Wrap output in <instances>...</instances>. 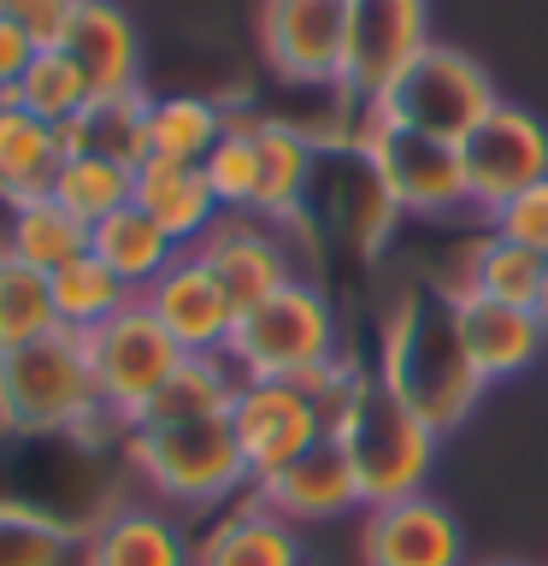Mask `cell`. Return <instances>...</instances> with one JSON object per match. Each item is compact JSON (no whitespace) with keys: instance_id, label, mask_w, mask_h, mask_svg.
I'll use <instances>...</instances> for the list:
<instances>
[{"instance_id":"6da1fadb","label":"cell","mask_w":548,"mask_h":566,"mask_svg":"<svg viewBox=\"0 0 548 566\" xmlns=\"http://www.w3.org/2000/svg\"><path fill=\"white\" fill-rule=\"evenodd\" d=\"M383 384L431 424V431H454L460 419L484 396V378L472 371L466 348L454 336V313L449 301H413L401 307L396 331H389V354H383Z\"/></svg>"},{"instance_id":"7a4b0ae2","label":"cell","mask_w":548,"mask_h":566,"mask_svg":"<svg viewBox=\"0 0 548 566\" xmlns=\"http://www.w3.org/2000/svg\"><path fill=\"white\" fill-rule=\"evenodd\" d=\"M106 413L95 366L77 331H53L30 348L0 354V424L18 437L83 431Z\"/></svg>"},{"instance_id":"3957f363","label":"cell","mask_w":548,"mask_h":566,"mask_svg":"<svg viewBox=\"0 0 548 566\" xmlns=\"http://www.w3.org/2000/svg\"><path fill=\"white\" fill-rule=\"evenodd\" d=\"M336 442L354 460V484H360L366 507L424 495V478L436 467V431L383 384V371H366L360 378V401H354Z\"/></svg>"},{"instance_id":"277c9868","label":"cell","mask_w":548,"mask_h":566,"mask_svg":"<svg viewBox=\"0 0 548 566\" xmlns=\"http://www.w3.org/2000/svg\"><path fill=\"white\" fill-rule=\"evenodd\" d=\"M130 460L148 490L171 507H219L247 484V460L236 449L230 413L177 419V424H136Z\"/></svg>"},{"instance_id":"5b68a950","label":"cell","mask_w":548,"mask_h":566,"mask_svg":"<svg viewBox=\"0 0 548 566\" xmlns=\"http://www.w3.org/2000/svg\"><path fill=\"white\" fill-rule=\"evenodd\" d=\"M224 354L242 378H301L313 366H336V307L313 277H295L289 290L236 318Z\"/></svg>"},{"instance_id":"8992f818","label":"cell","mask_w":548,"mask_h":566,"mask_svg":"<svg viewBox=\"0 0 548 566\" xmlns=\"http://www.w3.org/2000/svg\"><path fill=\"white\" fill-rule=\"evenodd\" d=\"M495 106H502V95H495L489 71L477 65L472 53L431 42L413 60V71L389 88V101L371 118L401 124V130H419V136H436V142H454L460 148Z\"/></svg>"},{"instance_id":"52a82bcc","label":"cell","mask_w":548,"mask_h":566,"mask_svg":"<svg viewBox=\"0 0 548 566\" xmlns=\"http://www.w3.org/2000/svg\"><path fill=\"white\" fill-rule=\"evenodd\" d=\"M83 348H88V366H95L106 413L124 419V424H136L141 413H148V401L171 384V371L189 360V354L171 343V331L148 313L141 295L124 313L106 318L101 331H88Z\"/></svg>"},{"instance_id":"ba28073f","label":"cell","mask_w":548,"mask_h":566,"mask_svg":"<svg viewBox=\"0 0 548 566\" xmlns=\"http://www.w3.org/2000/svg\"><path fill=\"white\" fill-rule=\"evenodd\" d=\"M424 48H431V7L424 0H348L342 88L378 113Z\"/></svg>"},{"instance_id":"9c48e42d","label":"cell","mask_w":548,"mask_h":566,"mask_svg":"<svg viewBox=\"0 0 548 566\" xmlns=\"http://www.w3.org/2000/svg\"><path fill=\"white\" fill-rule=\"evenodd\" d=\"M230 431L247 460V484L260 490L325 437V419L307 389H295L289 378H242L230 396Z\"/></svg>"},{"instance_id":"30bf717a","label":"cell","mask_w":548,"mask_h":566,"mask_svg":"<svg viewBox=\"0 0 548 566\" xmlns=\"http://www.w3.org/2000/svg\"><path fill=\"white\" fill-rule=\"evenodd\" d=\"M360 148L371 154L378 166L389 201L396 212H419V219H449V212L472 207L466 195V166H460V148L454 142H436V136H419V130H401V124H383L371 118V130Z\"/></svg>"},{"instance_id":"8fae6325","label":"cell","mask_w":548,"mask_h":566,"mask_svg":"<svg viewBox=\"0 0 548 566\" xmlns=\"http://www.w3.org/2000/svg\"><path fill=\"white\" fill-rule=\"evenodd\" d=\"M460 166H466L472 207L489 219L502 201H513L519 189L548 177V124L537 113H525V106L502 101L466 142H460Z\"/></svg>"},{"instance_id":"7c38bea8","label":"cell","mask_w":548,"mask_h":566,"mask_svg":"<svg viewBox=\"0 0 548 566\" xmlns=\"http://www.w3.org/2000/svg\"><path fill=\"white\" fill-rule=\"evenodd\" d=\"M194 254H201L207 272L224 283L236 318L254 313L260 301H272L277 290H289L301 277L289 242H283V224L260 219V212H224V219L194 242Z\"/></svg>"},{"instance_id":"4fadbf2b","label":"cell","mask_w":548,"mask_h":566,"mask_svg":"<svg viewBox=\"0 0 548 566\" xmlns=\"http://www.w3.org/2000/svg\"><path fill=\"white\" fill-rule=\"evenodd\" d=\"M260 35H265V60L283 83L342 88L348 0H265Z\"/></svg>"},{"instance_id":"5bb4252c","label":"cell","mask_w":548,"mask_h":566,"mask_svg":"<svg viewBox=\"0 0 548 566\" xmlns=\"http://www.w3.org/2000/svg\"><path fill=\"white\" fill-rule=\"evenodd\" d=\"M141 301H148V313L171 331V343L183 354H224L230 336H236V307H230L224 283L207 272V260L194 248H183L141 290Z\"/></svg>"},{"instance_id":"9a60e30c","label":"cell","mask_w":548,"mask_h":566,"mask_svg":"<svg viewBox=\"0 0 548 566\" xmlns=\"http://www.w3.org/2000/svg\"><path fill=\"white\" fill-rule=\"evenodd\" d=\"M360 566H466V537L442 502L407 495V502L366 507Z\"/></svg>"},{"instance_id":"2e32d148","label":"cell","mask_w":548,"mask_h":566,"mask_svg":"<svg viewBox=\"0 0 548 566\" xmlns=\"http://www.w3.org/2000/svg\"><path fill=\"white\" fill-rule=\"evenodd\" d=\"M449 313H454L460 348H466V360L484 384L525 378L548 348V331H542L537 307H507V301H484V295H460L454 290Z\"/></svg>"},{"instance_id":"e0dca14e","label":"cell","mask_w":548,"mask_h":566,"mask_svg":"<svg viewBox=\"0 0 548 566\" xmlns=\"http://www.w3.org/2000/svg\"><path fill=\"white\" fill-rule=\"evenodd\" d=\"M260 502L289 525H325V520H348L360 513V484H354V460L336 437H318L295 467H283L272 484H260Z\"/></svg>"},{"instance_id":"ac0fdd59","label":"cell","mask_w":548,"mask_h":566,"mask_svg":"<svg viewBox=\"0 0 548 566\" xmlns=\"http://www.w3.org/2000/svg\"><path fill=\"white\" fill-rule=\"evenodd\" d=\"M60 53L83 71L88 95H136L141 88V35L113 0H83Z\"/></svg>"},{"instance_id":"d6986e66","label":"cell","mask_w":548,"mask_h":566,"mask_svg":"<svg viewBox=\"0 0 548 566\" xmlns=\"http://www.w3.org/2000/svg\"><path fill=\"white\" fill-rule=\"evenodd\" d=\"M130 201L148 212V219L166 230L177 248H194L212 224L224 219V207H219V195H212L207 171L189 166V159H166V154H148L136 166V195H130Z\"/></svg>"},{"instance_id":"ffe728a7","label":"cell","mask_w":548,"mask_h":566,"mask_svg":"<svg viewBox=\"0 0 548 566\" xmlns=\"http://www.w3.org/2000/svg\"><path fill=\"white\" fill-rule=\"evenodd\" d=\"M83 566H194V548L166 507H113L88 525Z\"/></svg>"},{"instance_id":"44dd1931","label":"cell","mask_w":548,"mask_h":566,"mask_svg":"<svg viewBox=\"0 0 548 566\" xmlns=\"http://www.w3.org/2000/svg\"><path fill=\"white\" fill-rule=\"evenodd\" d=\"M254 154H260V195H254V212L260 219H295L313 195V177H318V142L295 124H277V118H260L254 124Z\"/></svg>"},{"instance_id":"7402d4cb","label":"cell","mask_w":548,"mask_h":566,"mask_svg":"<svg viewBox=\"0 0 548 566\" xmlns=\"http://www.w3.org/2000/svg\"><path fill=\"white\" fill-rule=\"evenodd\" d=\"M53 136H60V154H106V159H118V166H130V171L154 154L141 88L136 95H95L77 118L53 124Z\"/></svg>"},{"instance_id":"603a6c76","label":"cell","mask_w":548,"mask_h":566,"mask_svg":"<svg viewBox=\"0 0 548 566\" xmlns=\"http://www.w3.org/2000/svg\"><path fill=\"white\" fill-rule=\"evenodd\" d=\"M0 254L18 265H35V272H60L77 254H88V224L71 219V212L53 201V195H35V201L7 207L0 219Z\"/></svg>"},{"instance_id":"cb8c5ba5","label":"cell","mask_w":548,"mask_h":566,"mask_svg":"<svg viewBox=\"0 0 548 566\" xmlns=\"http://www.w3.org/2000/svg\"><path fill=\"white\" fill-rule=\"evenodd\" d=\"M60 159L65 154H60L53 124L30 118L18 101H0V207H18V201L48 195Z\"/></svg>"},{"instance_id":"d4e9b609","label":"cell","mask_w":548,"mask_h":566,"mask_svg":"<svg viewBox=\"0 0 548 566\" xmlns=\"http://www.w3.org/2000/svg\"><path fill=\"white\" fill-rule=\"evenodd\" d=\"M88 254H95L106 272H118V277L141 295V290H148V283L166 272L177 254H183V248H177L166 230H159L148 212L130 201L124 212H113V219H101L95 230H88Z\"/></svg>"},{"instance_id":"484cf974","label":"cell","mask_w":548,"mask_h":566,"mask_svg":"<svg viewBox=\"0 0 548 566\" xmlns=\"http://www.w3.org/2000/svg\"><path fill=\"white\" fill-rule=\"evenodd\" d=\"M194 566H301V537L289 520H277L272 507H242L224 525L207 531V543L194 548Z\"/></svg>"},{"instance_id":"4316f807","label":"cell","mask_w":548,"mask_h":566,"mask_svg":"<svg viewBox=\"0 0 548 566\" xmlns=\"http://www.w3.org/2000/svg\"><path fill=\"white\" fill-rule=\"evenodd\" d=\"M236 384H242V371L230 366V354H189V360L171 371V384L148 401V413H141L136 424H177V419L230 413ZM136 424H130V431H136Z\"/></svg>"},{"instance_id":"83f0119b","label":"cell","mask_w":548,"mask_h":566,"mask_svg":"<svg viewBox=\"0 0 548 566\" xmlns=\"http://www.w3.org/2000/svg\"><path fill=\"white\" fill-rule=\"evenodd\" d=\"M48 195L71 212V219H83L88 230H95L101 219H113V212L130 207L136 171L118 166V159H106V154H65Z\"/></svg>"},{"instance_id":"f1b7e54d","label":"cell","mask_w":548,"mask_h":566,"mask_svg":"<svg viewBox=\"0 0 548 566\" xmlns=\"http://www.w3.org/2000/svg\"><path fill=\"white\" fill-rule=\"evenodd\" d=\"M53 283V313H60V331H101L113 313H124L136 301V290L124 283L118 272H106V265L95 254H77L71 265H60V272L48 277Z\"/></svg>"},{"instance_id":"f546056e","label":"cell","mask_w":548,"mask_h":566,"mask_svg":"<svg viewBox=\"0 0 548 566\" xmlns=\"http://www.w3.org/2000/svg\"><path fill=\"white\" fill-rule=\"evenodd\" d=\"M548 260L530 254V248L507 242V237H484L466 260V283L460 295H484V301H507V307H537Z\"/></svg>"},{"instance_id":"4dcf8cb0","label":"cell","mask_w":548,"mask_h":566,"mask_svg":"<svg viewBox=\"0 0 548 566\" xmlns=\"http://www.w3.org/2000/svg\"><path fill=\"white\" fill-rule=\"evenodd\" d=\"M219 136H224V106L219 101H207V95H159V101H148L154 154L201 166V159L219 148Z\"/></svg>"},{"instance_id":"1f68e13d","label":"cell","mask_w":548,"mask_h":566,"mask_svg":"<svg viewBox=\"0 0 548 566\" xmlns=\"http://www.w3.org/2000/svg\"><path fill=\"white\" fill-rule=\"evenodd\" d=\"M60 331V313H53V283L35 265H18L0 254V354L30 348L42 336Z\"/></svg>"},{"instance_id":"d6a6232c","label":"cell","mask_w":548,"mask_h":566,"mask_svg":"<svg viewBox=\"0 0 548 566\" xmlns=\"http://www.w3.org/2000/svg\"><path fill=\"white\" fill-rule=\"evenodd\" d=\"M254 113H230L224 106V136L219 148L201 159L212 195H219L224 212H254V195H260V154H254Z\"/></svg>"},{"instance_id":"836d02e7","label":"cell","mask_w":548,"mask_h":566,"mask_svg":"<svg viewBox=\"0 0 548 566\" xmlns=\"http://www.w3.org/2000/svg\"><path fill=\"white\" fill-rule=\"evenodd\" d=\"M0 101H18L30 118H42V124H65V118H77L95 95H88L83 71L71 65L60 48H42L30 60V71L18 77V88H12V95H0Z\"/></svg>"},{"instance_id":"e575fe53","label":"cell","mask_w":548,"mask_h":566,"mask_svg":"<svg viewBox=\"0 0 548 566\" xmlns=\"http://www.w3.org/2000/svg\"><path fill=\"white\" fill-rule=\"evenodd\" d=\"M77 537L30 507H7L0 502V566H71Z\"/></svg>"},{"instance_id":"d590c367","label":"cell","mask_w":548,"mask_h":566,"mask_svg":"<svg viewBox=\"0 0 548 566\" xmlns=\"http://www.w3.org/2000/svg\"><path fill=\"white\" fill-rule=\"evenodd\" d=\"M489 237H507V242H519V248L548 260V177L489 212Z\"/></svg>"},{"instance_id":"8d00e7d4","label":"cell","mask_w":548,"mask_h":566,"mask_svg":"<svg viewBox=\"0 0 548 566\" xmlns=\"http://www.w3.org/2000/svg\"><path fill=\"white\" fill-rule=\"evenodd\" d=\"M0 12H7L35 48H60L65 30H71V18L83 12V0H0Z\"/></svg>"},{"instance_id":"74e56055","label":"cell","mask_w":548,"mask_h":566,"mask_svg":"<svg viewBox=\"0 0 548 566\" xmlns=\"http://www.w3.org/2000/svg\"><path fill=\"white\" fill-rule=\"evenodd\" d=\"M35 53H42V48H35L30 35H24V30H18L12 18H7V12H0V95H12L18 77L30 71Z\"/></svg>"},{"instance_id":"f35d334b","label":"cell","mask_w":548,"mask_h":566,"mask_svg":"<svg viewBox=\"0 0 548 566\" xmlns=\"http://www.w3.org/2000/svg\"><path fill=\"white\" fill-rule=\"evenodd\" d=\"M537 318H542V331H548V272H542V290H537Z\"/></svg>"},{"instance_id":"ab89813d","label":"cell","mask_w":548,"mask_h":566,"mask_svg":"<svg viewBox=\"0 0 548 566\" xmlns=\"http://www.w3.org/2000/svg\"><path fill=\"white\" fill-rule=\"evenodd\" d=\"M484 566H525V560H484Z\"/></svg>"}]
</instances>
